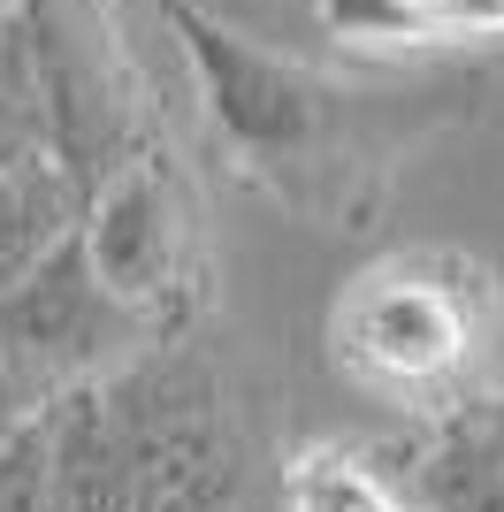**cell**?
<instances>
[{"label": "cell", "instance_id": "obj_1", "mask_svg": "<svg viewBox=\"0 0 504 512\" xmlns=\"http://www.w3.org/2000/svg\"><path fill=\"white\" fill-rule=\"evenodd\" d=\"M336 367L382 398H443L482 360V283L451 260H382L329 314Z\"/></svg>", "mask_w": 504, "mask_h": 512}, {"label": "cell", "instance_id": "obj_2", "mask_svg": "<svg viewBox=\"0 0 504 512\" xmlns=\"http://www.w3.org/2000/svg\"><path fill=\"white\" fill-rule=\"evenodd\" d=\"M130 436H138V512H237L245 505V444L214 383L184 360H138L107 375Z\"/></svg>", "mask_w": 504, "mask_h": 512}, {"label": "cell", "instance_id": "obj_3", "mask_svg": "<svg viewBox=\"0 0 504 512\" xmlns=\"http://www.w3.org/2000/svg\"><path fill=\"white\" fill-rule=\"evenodd\" d=\"M138 306H123L100 283L84 230L39 276L0 291V367H16L23 383H92L138 344Z\"/></svg>", "mask_w": 504, "mask_h": 512}, {"label": "cell", "instance_id": "obj_4", "mask_svg": "<svg viewBox=\"0 0 504 512\" xmlns=\"http://www.w3.org/2000/svg\"><path fill=\"white\" fill-rule=\"evenodd\" d=\"M184 31H191V54H199V77H207L214 123L230 130L252 161H298V153L321 146L329 85H314L306 69L275 62V54H260L237 31H214L199 16H184Z\"/></svg>", "mask_w": 504, "mask_h": 512}, {"label": "cell", "instance_id": "obj_5", "mask_svg": "<svg viewBox=\"0 0 504 512\" xmlns=\"http://www.w3.org/2000/svg\"><path fill=\"white\" fill-rule=\"evenodd\" d=\"M84 253H92V268H100V283L115 299L153 314L168 299V283H176V260H184L176 184L161 169H123L84 214Z\"/></svg>", "mask_w": 504, "mask_h": 512}, {"label": "cell", "instance_id": "obj_6", "mask_svg": "<svg viewBox=\"0 0 504 512\" xmlns=\"http://www.w3.org/2000/svg\"><path fill=\"white\" fill-rule=\"evenodd\" d=\"M46 444H54L62 512H138V436L100 375L69 383L46 406Z\"/></svg>", "mask_w": 504, "mask_h": 512}, {"label": "cell", "instance_id": "obj_7", "mask_svg": "<svg viewBox=\"0 0 504 512\" xmlns=\"http://www.w3.org/2000/svg\"><path fill=\"white\" fill-rule=\"evenodd\" d=\"M77 230H84L77 222V184H69L46 153L0 169V291H16L23 276H39Z\"/></svg>", "mask_w": 504, "mask_h": 512}, {"label": "cell", "instance_id": "obj_8", "mask_svg": "<svg viewBox=\"0 0 504 512\" xmlns=\"http://www.w3.org/2000/svg\"><path fill=\"white\" fill-rule=\"evenodd\" d=\"M283 512H405V497L382 482L359 451H306L283 474Z\"/></svg>", "mask_w": 504, "mask_h": 512}, {"label": "cell", "instance_id": "obj_9", "mask_svg": "<svg viewBox=\"0 0 504 512\" xmlns=\"http://www.w3.org/2000/svg\"><path fill=\"white\" fill-rule=\"evenodd\" d=\"M0 512H62L46 413H39V421H16L8 436H0Z\"/></svg>", "mask_w": 504, "mask_h": 512}, {"label": "cell", "instance_id": "obj_10", "mask_svg": "<svg viewBox=\"0 0 504 512\" xmlns=\"http://www.w3.org/2000/svg\"><path fill=\"white\" fill-rule=\"evenodd\" d=\"M436 39H504V0H428Z\"/></svg>", "mask_w": 504, "mask_h": 512}, {"label": "cell", "instance_id": "obj_11", "mask_svg": "<svg viewBox=\"0 0 504 512\" xmlns=\"http://www.w3.org/2000/svg\"><path fill=\"white\" fill-rule=\"evenodd\" d=\"M23 398H31V383H23L16 367H0V436H8L16 421H31V413H23Z\"/></svg>", "mask_w": 504, "mask_h": 512}]
</instances>
